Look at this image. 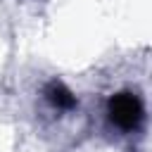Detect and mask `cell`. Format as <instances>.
I'll return each mask as SVG.
<instances>
[{
  "label": "cell",
  "instance_id": "1",
  "mask_svg": "<svg viewBox=\"0 0 152 152\" xmlns=\"http://www.w3.org/2000/svg\"><path fill=\"white\" fill-rule=\"evenodd\" d=\"M112 119L121 128H133L140 119V104L133 95H116L112 100Z\"/></svg>",
  "mask_w": 152,
  "mask_h": 152
}]
</instances>
